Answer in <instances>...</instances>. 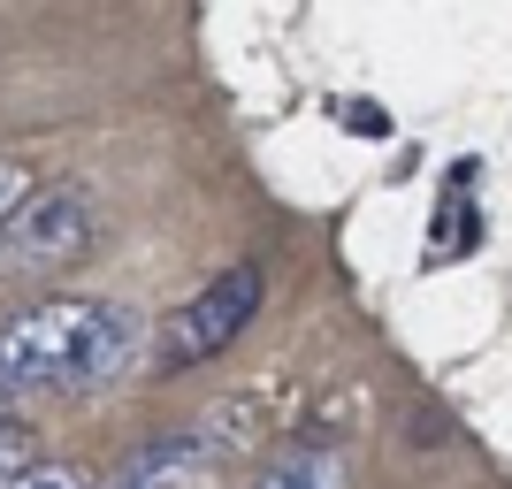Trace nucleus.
<instances>
[{
	"instance_id": "f257e3e1",
	"label": "nucleus",
	"mask_w": 512,
	"mask_h": 489,
	"mask_svg": "<svg viewBox=\"0 0 512 489\" xmlns=\"http://www.w3.org/2000/svg\"><path fill=\"white\" fill-rule=\"evenodd\" d=\"M138 314L115 298H39L0 321V390L8 398H85L138 360Z\"/></svg>"
},
{
	"instance_id": "f03ea898",
	"label": "nucleus",
	"mask_w": 512,
	"mask_h": 489,
	"mask_svg": "<svg viewBox=\"0 0 512 489\" xmlns=\"http://www.w3.org/2000/svg\"><path fill=\"white\" fill-rule=\"evenodd\" d=\"M260 268L253 260H237V268H222V276H207L184 306H176L169 321H161V337H153V360H161V375H184V367H207L222 360L245 329H253L260 314Z\"/></svg>"
},
{
	"instance_id": "7ed1b4c3",
	"label": "nucleus",
	"mask_w": 512,
	"mask_h": 489,
	"mask_svg": "<svg viewBox=\"0 0 512 489\" xmlns=\"http://www.w3.org/2000/svg\"><path fill=\"white\" fill-rule=\"evenodd\" d=\"M92 199L77 184H31L0 222V276H62L92 253Z\"/></svg>"
},
{
	"instance_id": "20e7f679",
	"label": "nucleus",
	"mask_w": 512,
	"mask_h": 489,
	"mask_svg": "<svg viewBox=\"0 0 512 489\" xmlns=\"http://www.w3.org/2000/svg\"><path fill=\"white\" fill-rule=\"evenodd\" d=\"M207 467H214V436L207 428H176V436L146 444L138 459H123V474L107 489H199Z\"/></svg>"
},
{
	"instance_id": "39448f33",
	"label": "nucleus",
	"mask_w": 512,
	"mask_h": 489,
	"mask_svg": "<svg viewBox=\"0 0 512 489\" xmlns=\"http://www.w3.org/2000/svg\"><path fill=\"white\" fill-rule=\"evenodd\" d=\"M253 489H352V459L337 444H291L253 474Z\"/></svg>"
},
{
	"instance_id": "423d86ee",
	"label": "nucleus",
	"mask_w": 512,
	"mask_h": 489,
	"mask_svg": "<svg viewBox=\"0 0 512 489\" xmlns=\"http://www.w3.org/2000/svg\"><path fill=\"white\" fill-rule=\"evenodd\" d=\"M0 489H92L77 467H62V459H39V467H16Z\"/></svg>"
},
{
	"instance_id": "0eeeda50",
	"label": "nucleus",
	"mask_w": 512,
	"mask_h": 489,
	"mask_svg": "<svg viewBox=\"0 0 512 489\" xmlns=\"http://www.w3.org/2000/svg\"><path fill=\"white\" fill-rule=\"evenodd\" d=\"M16 467H31V428H23L16 413H0V482Z\"/></svg>"
},
{
	"instance_id": "6e6552de",
	"label": "nucleus",
	"mask_w": 512,
	"mask_h": 489,
	"mask_svg": "<svg viewBox=\"0 0 512 489\" xmlns=\"http://www.w3.org/2000/svg\"><path fill=\"white\" fill-rule=\"evenodd\" d=\"M31 192V169H23V161H0V222H8V214H16V199Z\"/></svg>"
}]
</instances>
